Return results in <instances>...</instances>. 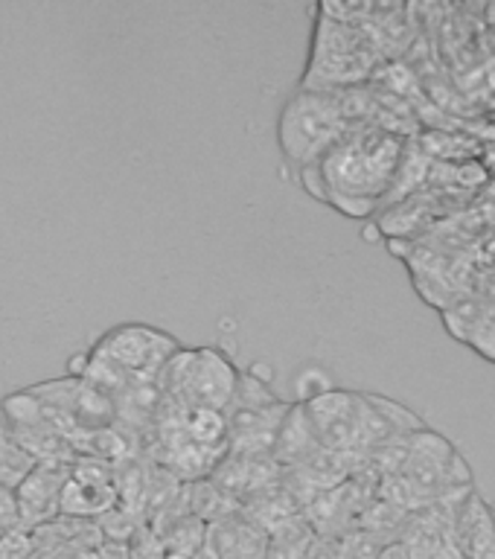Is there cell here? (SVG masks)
I'll return each instance as SVG.
<instances>
[{"label":"cell","instance_id":"6da1fadb","mask_svg":"<svg viewBox=\"0 0 495 559\" xmlns=\"http://www.w3.org/2000/svg\"><path fill=\"white\" fill-rule=\"evenodd\" d=\"M405 140L382 126L353 122L315 166L300 169L306 190L344 216L374 213L397 183Z\"/></svg>","mask_w":495,"mask_h":559},{"label":"cell","instance_id":"7a4b0ae2","mask_svg":"<svg viewBox=\"0 0 495 559\" xmlns=\"http://www.w3.org/2000/svg\"><path fill=\"white\" fill-rule=\"evenodd\" d=\"M313 52L306 64L304 91L341 94V87L365 82L379 64V47L365 26L332 17L327 9H318Z\"/></svg>","mask_w":495,"mask_h":559},{"label":"cell","instance_id":"3957f363","mask_svg":"<svg viewBox=\"0 0 495 559\" xmlns=\"http://www.w3.org/2000/svg\"><path fill=\"white\" fill-rule=\"evenodd\" d=\"M243 370L219 347H181L157 376V391L178 408H231Z\"/></svg>","mask_w":495,"mask_h":559},{"label":"cell","instance_id":"277c9868","mask_svg":"<svg viewBox=\"0 0 495 559\" xmlns=\"http://www.w3.org/2000/svg\"><path fill=\"white\" fill-rule=\"evenodd\" d=\"M353 126L341 94L297 91L280 111L278 140L288 164L315 166Z\"/></svg>","mask_w":495,"mask_h":559},{"label":"cell","instance_id":"5b68a950","mask_svg":"<svg viewBox=\"0 0 495 559\" xmlns=\"http://www.w3.org/2000/svg\"><path fill=\"white\" fill-rule=\"evenodd\" d=\"M178 349L181 341L152 323H120L99 335L87 353L108 367L126 388H134V384H157V376Z\"/></svg>","mask_w":495,"mask_h":559},{"label":"cell","instance_id":"8992f818","mask_svg":"<svg viewBox=\"0 0 495 559\" xmlns=\"http://www.w3.org/2000/svg\"><path fill=\"white\" fill-rule=\"evenodd\" d=\"M300 411L321 449L335 454L365 452V393L335 388L300 405Z\"/></svg>","mask_w":495,"mask_h":559},{"label":"cell","instance_id":"52a82bcc","mask_svg":"<svg viewBox=\"0 0 495 559\" xmlns=\"http://www.w3.org/2000/svg\"><path fill=\"white\" fill-rule=\"evenodd\" d=\"M73 463H38L33 475L15 489L17 515L24 531H38L61 513V489L68 484Z\"/></svg>","mask_w":495,"mask_h":559},{"label":"cell","instance_id":"ba28073f","mask_svg":"<svg viewBox=\"0 0 495 559\" xmlns=\"http://www.w3.org/2000/svg\"><path fill=\"white\" fill-rule=\"evenodd\" d=\"M452 542L463 559H495V510L475 489L455 510Z\"/></svg>","mask_w":495,"mask_h":559},{"label":"cell","instance_id":"9c48e42d","mask_svg":"<svg viewBox=\"0 0 495 559\" xmlns=\"http://www.w3.org/2000/svg\"><path fill=\"white\" fill-rule=\"evenodd\" d=\"M204 545L216 559H269V533L236 510L208 524Z\"/></svg>","mask_w":495,"mask_h":559},{"label":"cell","instance_id":"30bf717a","mask_svg":"<svg viewBox=\"0 0 495 559\" xmlns=\"http://www.w3.org/2000/svg\"><path fill=\"white\" fill-rule=\"evenodd\" d=\"M35 466H38V461L26 452L24 443L17 440L12 426L3 417V411H0V487L17 489L33 475Z\"/></svg>","mask_w":495,"mask_h":559},{"label":"cell","instance_id":"8fae6325","mask_svg":"<svg viewBox=\"0 0 495 559\" xmlns=\"http://www.w3.org/2000/svg\"><path fill=\"white\" fill-rule=\"evenodd\" d=\"M181 435L204 449H225L227 443V417L222 411L208 408H181Z\"/></svg>","mask_w":495,"mask_h":559},{"label":"cell","instance_id":"7c38bea8","mask_svg":"<svg viewBox=\"0 0 495 559\" xmlns=\"http://www.w3.org/2000/svg\"><path fill=\"white\" fill-rule=\"evenodd\" d=\"M313 539L315 527L306 522V515H292L269 531V559H304Z\"/></svg>","mask_w":495,"mask_h":559},{"label":"cell","instance_id":"4fadbf2b","mask_svg":"<svg viewBox=\"0 0 495 559\" xmlns=\"http://www.w3.org/2000/svg\"><path fill=\"white\" fill-rule=\"evenodd\" d=\"M388 542L365 527H350L335 536V559H376Z\"/></svg>","mask_w":495,"mask_h":559},{"label":"cell","instance_id":"5bb4252c","mask_svg":"<svg viewBox=\"0 0 495 559\" xmlns=\"http://www.w3.org/2000/svg\"><path fill=\"white\" fill-rule=\"evenodd\" d=\"M335 391V382H332V376L318 365H306L297 370L295 376V400L297 405H306V402L318 400L323 393Z\"/></svg>","mask_w":495,"mask_h":559},{"label":"cell","instance_id":"9a60e30c","mask_svg":"<svg viewBox=\"0 0 495 559\" xmlns=\"http://www.w3.org/2000/svg\"><path fill=\"white\" fill-rule=\"evenodd\" d=\"M21 527V515H17V501L15 489L0 487V533L15 531Z\"/></svg>","mask_w":495,"mask_h":559},{"label":"cell","instance_id":"2e32d148","mask_svg":"<svg viewBox=\"0 0 495 559\" xmlns=\"http://www.w3.org/2000/svg\"><path fill=\"white\" fill-rule=\"evenodd\" d=\"M304 559H335V539H332V536H321V533H315L313 545L306 548Z\"/></svg>","mask_w":495,"mask_h":559},{"label":"cell","instance_id":"e0dca14e","mask_svg":"<svg viewBox=\"0 0 495 559\" xmlns=\"http://www.w3.org/2000/svg\"><path fill=\"white\" fill-rule=\"evenodd\" d=\"M376 559H411V550L405 548L400 539H397V542H388V545L379 550V557Z\"/></svg>","mask_w":495,"mask_h":559},{"label":"cell","instance_id":"ac0fdd59","mask_svg":"<svg viewBox=\"0 0 495 559\" xmlns=\"http://www.w3.org/2000/svg\"><path fill=\"white\" fill-rule=\"evenodd\" d=\"M196 559H216V554H213V550H210L208 545H204V548H201L199 554H196Z\"/></svg>","mask_w":495,"mask_h":559}]
</instances>
